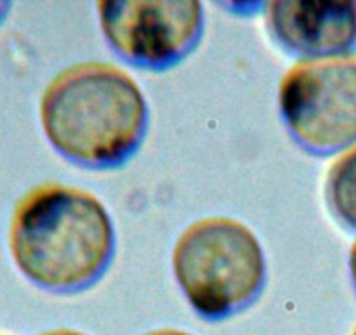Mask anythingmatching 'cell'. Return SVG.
<instances>
[{
	"label": "cell",
	"mask_w": 356,
	"mask_h": 335,
	"mask_svg": "<svg viewBox=\"0 0 356 335\" xmlns=\"http://www.w3.org/2000/svg\"><path fill=\"white\" fill-rule=\"evenodd\" d=\"M8 254L30 285L74 295L97 285L118 250L115 225L93 193L42 182L16 199L6 234Z\"/></svg>",
	"instance_id": "obj_1"
},
{
	"label": "cell",
	"mask_w": 356,
	"mask_h": 335,
	"mask_svg": "<svg viewBox=\"0 0 356 335\" xmlns=\"http://www.w3.org/2000/svg\"><path fill=\"white\" fill-rule=\"evenodd\" d=\"M51 149L84 170H118L138 154L150 124L145 93L131 74L108 61L61 68L39 100Z\"/></svg>",
	"instance_id": "obj_2"
},
{
	"label": "cell",
	"mask_w": 356,
	"mask_h": 335,
	"mask_svg": "<svg viewBox=\"0 0 356 335\" xmlns=\"http://www.w3.org/2000/svg\"><path fill=\"white\" fill-rule=\"evenodd\" d=\"M171 272L197 316L224 321L243 313L264 292L266 252L245 222L211 215L191 222L177 236Z\"/></svg>",
	"instance_id": "obj_3"
},
{
	"label": "cell",
	"mask_w": 356,
	"mask_h": 335,
	"mask_svg": "<svg viewBox=\"0 0 356 335\" xmlns=\"http://www.w3.org/2000/svg\"><path fill=\"white\" fill-rule=\"evenodd\" d=\"M280 119L311 156H335L356 143V54L297 60L278 86Z\"/></svg>",
	"instance_id": "obj_4"
},
{
	"label": "cell",
	"mask_w": 356,
	"mask_h": 335,
	"mask_svg": "<svg viewBox=\"0 0 356 335\" xmlns=\"http://www.w3.org/2000/svg\"><path fill=\"white\" fill-rule=\"evenodd\" d=\"M100 32L124 63L147 72H166L200 46L204 8L197 0H102Z\"/></svg>",
	"instance_id": "obj_5"
},
{
	"label": "cell",
	"mask_w": 356,
	"mask_h": 335,
	"mask_svg": "<svg viewBox=\"0 0 356 335\" xmlns=\"http://www.w3.org/2000/svg\"><path fill=\"white\" fill-rule=\"evenodd\" d=\"M271 39L297 60L349 54L356 47V4L339 0L264 2Z\"/></svg>",
	"instance_id": "obj_6"
},
{
	"label": "cell",
	"mask_w": 356,
	"mask_h": 335,
	"mask_svg": "<svg viewBox=\"0 0 356 335\" xmlns=\"http://www.w3.org/2000/svg\"><path fill=\"white\" fill-rule=\"evenodd\" d=\"M323 196L330 213L356 231V143L335 154L325 173Z\"/></svg>",
	"instance_id": "obj_7"
},
{
	"label": "cell",
	"mask_w": 356,
	"mask_h": 335,
	"mask_svg": "<svg viewBox=\"0 0 356 335\" xmlns=\"http://www.w3.org/2000/svg\"><path fill=\"white\" fill-rule=\"evenodd\" d=\"M348 272H349V279H351V285L356 292V238L355 241L351 243V248H349L348 254Z\"/></svg>",
	"instance_id": "obj_8"
},
{
	"label": "cell",
	"mask_w": 356,
	"mask_h": 335,
	"mask_svg": "<svg viewBox=\"0 0 356 335\" xmlns=\"http://www.w3.org/2000/svg\"><path fill=\"white\" fill-rule=\"evenodd\" d=\"M142 335H196L189 330H184V328H173V327H164V328H154V330L145 332Z\"/></svg>",
	"instance_id": "obj_9"
},
{
	"label": "cell",
	"mask_w": 356,
	"mask_h": 335,
	"mask_svg": "<svg viewBox=\"0 0 356 335\" xmlns=\"http://www.w3.org/2000/svg\"><path fill=\"white\" fill-rule=\"evenodd\" d=\"M35 335H88V334H86V332H81V330H75V328L60 327V328H49V330H42Z\"/></svg>",
	"instance_id": "obj_10"
},
{
	"label": "cell",
	"mask_w": 356,
	"mask_h": 335,
	"mask_svg": "<svg viewBox=\"0 0 356 335\" xmlns=\"http://www.w3.org/2000/svg\"><path fill=\"white\" fill-rule=\"evenodd\" d=\"M11 9H13L11 2H6V0H0V26L4 25L6 19L9 18V15H11Z\"/></svg>",
	"instance_id": "obj_11"
},
{
	"label": "cell",
	"mask_w": 356,
	"mask_h": 335,
	"mask_svg": "<svg viewBox=\"0 0 356 335\" xmlns=\"http://www.w3.org/2000/svg\"><path fill=\"white\" fill-rule=\"evenodd\" d=\"M351 335H356V327H355V330H353V334Z\"/></svg>",
	"instance_id": "obj_12"
},
{
	"label": "cell",
	"mask_w": 356,
	"mask_h": 335,
	"mask_svg": "<svg viewBox=\"0 0 356 335\" xmlns=\"http://www.w3.org/2000/svg\"><path fill=\"white\" fill-rule=\"evenodd\" d=\"M355 4H356V2H355Z\"/></svg>",
	"instance_id": "obj_13"
},
{
	"label": "cell",
	"mask_w": 356,
	"mask_h": 335,
	"mask_svg": "<svg viewBox=\"0 0 356 335\" xmlns=\"http://www.w3.org/2000/svg\"><path fill=\"white\" fill-rule=\"evenodd\" d=\"M0 335H2V334H0Z\"/></svg>",
	"instance_id": "obj_14"
}]
</instances>
